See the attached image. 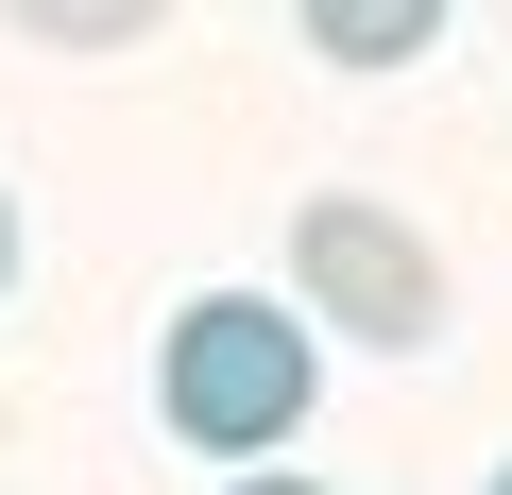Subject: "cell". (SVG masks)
<instances>
[{
    "label": "cell",
    "mask_w": 512,
    "mask_h": 495,
    "mask_svg": "<svg viewBox=\"0 0 512 495\" xmlns=\"http://www.w3.org/2000/svg\"><path fill=\"white\" fill-rule=\"evenodd\" d=\"M478 495H512V461H495V478H478Z\"/></svg>",
    "instance_id": "obj_7"
},
{
    "label": "cell",
    "mask_w": 512,
    "mask_h": 495,
    "mask_svg": "<svg viewBox=\"0 0 512 495\" xmlns=\"http://www.w3.org/2000/svg\"><path fill=\"white\" fill-rule=\"evenodd\" d=\"M291 18H308L325 69H410V52L444 35V0H291Z\"/></svg>",
    "instance_id": "obj_3"
},
{
    "label": "cell",
    "mask_w": 512,
    "mask_h": 495,
    "mask_svg": "<svg viewBox=\"0 0 512 495\" xmlns=\"http://www.w3.org/2000/svg\"><path fill=\"white\" fill-rule=\"evenodd\" d=\"M308 393H325L308 291H188V308L154 325V410H171V444H205V461H274V444L308 427Z\"/></svg>",
    "instance_id": "obj_1"
},
{
    "label": "cell",
    "mask_w": 512,
    "mask_h": 495,
    "mask_svg": "<svg viewBox=\"0 0 512 495\" xmlns=\"http://www.w3.org/2000/svg\"><path fill=\"white\" fill-rule=\"evenodd\" d=\"M291 291H308V325H342L376 359H427L444 342V257H427L393 205H359V188H325L291 222Z\"/></svg>",
    "instance_id": "obj_2"
},
{
    "label": "cell",
    "mask_w": 512,
    "mask_h": 495,
    "mask_svg": "<svg viewBox=\"0 0 512 495\" xmlns=\"http://www.w3.org/2000/svg\"><path fill=\"white\" fill-rule=\"evenodd\" d=\"M0 291H18V188H0Z\"/></svg>",
    "instance_id": "obj_6"
},
{
    "label": "cell",
    "mask_w": 512,
    "mask_h": 495,
    "mask_svg": "<svg viewBox=\"0 0 512 495\" xmlns=\"http://www.w3.org/2000/svg\"><path fill=\"white\" fill-rule=\"evenodd\" d=\"M222 495H325V478H291V461H256V478H222Z\"/></svg>",
    "instance_id": "obj_5"
},
{
    "label": "cell",
    "mask_w": 512,
    "mask_h": 495,
    "mask_svg": "<svg viewBox=\"0 0 512 495\" xmlns=\"http://www.w3.org/2000/svg\"><path fill=\"white\" fill-rule=\"evenodd\" d=\"M0 18H18L35 52H137V35L171 18V0H0Z\"/></svg>",
    "instance_id": "obj_4"
}]
</instances>
